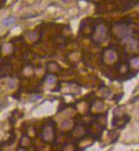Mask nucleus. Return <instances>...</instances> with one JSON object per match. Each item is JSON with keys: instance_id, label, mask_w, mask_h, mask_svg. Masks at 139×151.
<instances>
[{"instance_id": "3", "label": "nucleus", "mask_w": 139, "mask_h": 151, "mask_svg": "<svg viewBox=\"0 0 139 151\" xmlns=\"http://www.w3.org/2000/svg\"><path fill=\"white\" fill-rule=\"evenodd\" d=\"M55 77H53V76H48V77H47V82H48L49 83H53V82H55Z\"/></svg>"}, {"instance_id": "1", "label": "nucleus", "mask_w": 139, "mask_h": 151, "mask_svg": "<svg viewBox=\"0 0 139 151\" xmlns=\"http://www.w3.org/2000/svg\"><path fill=\"white\" fill-rule=\"evenodd\" d=\"M106 34V29L104 26H99L96 29V40L99 41V42H102L103 40L104 37H105Z\"/></svg>"}, {"instance_id": "2", "label": "nucleus", "mask_w": 139, "mask_h": 151, "mask_svg": "<svg viewBox=\"0 0 139 151\" xmlns=\"http://www.w3.org/2000/svg\"><path fill=\"white\" fill-rule=\"evenodd\" d=\"M14 21H15L14 17L9 16V17H7V18L4 19L2 21V24H3V25L8 27V26H10L11 24H13L14 23Z\"/></svg>"}]
</instances>
